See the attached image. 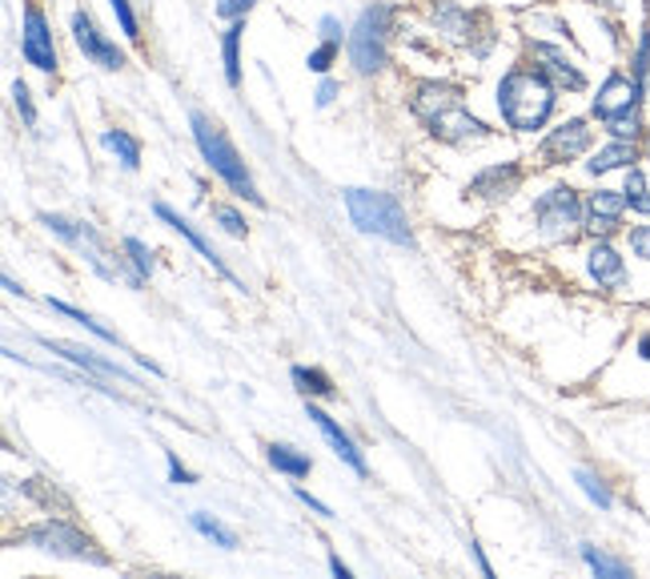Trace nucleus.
I'll use <instances>...</instances> for the list:
<instances>
[{
	"mask_svg": "<svg viewBox=\"0 0 650 579\" xmlns=\"http://www.w3.org/2000/svg\"><path fill=\"white\" fill-rule=\"evenodd\" d=\"M627 193L622 190H595L586 201V230L595 238H610L622 225V213H627Z\"/></svg>",
	"mask_w": 650,
	"mask_h": 579,
	"instance_id": "18",
	"label": "nucleus"
},
{
	"mask_svg": "<svg viewBox=\"0 0 650 579\" xmlns=\"http://www.w3.org/2000/svg\"><path fill=\"white\" fill-rule=\"evenodd\" d=\"M534 222H539L542 238H551V242H571L586 225V206L578 201V193H574L571 186H551L546 193L534 198Z\"/></svg>",
	"mask_w": 650,
	"mask_h": 579,
	"instance_id": "6",
	"label": "nucleus"
},
{
	"mask_svg": "<svg viewBox=\"0 0 650 579\" xmlns=\"http://www.w3.org/2000/svg\"><path fill=\"white\" fill-rule=\"evenodd\" d=\"M583 559H586V568L595 571V576H615V579H627V576H630L627 564H618V559L603 556V551H595L590 544L583 547Z\"/></svg>",
	"mask_w": 650,
	"mask_h": 579,
	"instance_id": "31",
	"label": "nucleus"
},
{
	"mask_svg": "<svg viewBox=\"0 0 650 579\" xmlns=\"http://www.w3.org/2000/svg\"><path fill=\"white\" fill-rule=\"evenodd\" d=\"M265 459H269V467H274L277 475H286V480H306L309 471H313V459L289 443H269L265 446Z\"/></svg>",
	"mask_w": 650,
	"mask_h": 579,
	"instance_id": "22",
	"label": "nucleus"
},
{
	"mask_svg": "<svg viewBox=\"0 0 650 579\" xmlns=\"http://www.w3.org/2000/svg\"><path fill=\"white\" fill-rule=\"evenodd\" d=\"M330 571H333V576H342V579H350V576H353V571L345 568V564H342V559H338V556H333V551H330Z\"/></svg>",
	"mask_w": 650,
	"mask_h": 579,
	"instance_id": "43",
	"label": "nucleus"
},
{
	"mask_svg": "<svg viewBox=\"0 0 650 579\" xmlns=\"http://www.w3.org/2000/svg\"><path fill=\"white\" fill-rule=\"evenodd\" d=\"M345 198V210H350V222L370 238H382L390 245H402V250H414V230L406 222V210H402V201L386 190H350L342 193Z\"/></svg>",
	"mask_w": 650,
	"mask_h": 579,
	"instance_id": "4",
	"label": "nucleus"
},
{
	"mask_svg": "<svg viewBox=\"0 0 650 579\" xmlns=\"http://www.w3.org/2000/svg\"><path fill=\"white\" fill-rule=\"evenodd\" d=\"M603 4H618V0H603Z\"/></svg>",
	"mask_w": 650,
	"mask_h": 579,
	"instance_id": "46",
	"label": "nucleus"
},
{
	"mask_svg": "<svg viewBox=\"0 0 650 579\" xmlns=\"http://www.w3.org/2000/svg\"><path fill=\"white\" fill-rule=\"evenodd\" d=\"M73 41H77V49L85 53V61H93L97 69H125V53L117 49V41H109V36L100 33L97 21L88 17V12H73Z\"/></svg>",
	"mask_w": 650,
	"mask_h": 579,
	"instance_id": "12",
	"label": "nucleus"
},
{
	"mask_svg": "<svg viewBox=\"0 0 650 579\" xmlns=\"http://www.w3.org/2000/svg\"><path fill=\"white\" fill-rule=\"evenodd\" d=\"M189 524H193V531H198V535H205L210 544H217L221 551H233V547H237V531L221 524L217 515H210V512H193V515H189Z\"/></svg>",
	"mask_w": 650,
	"mask_h": 579,
	"instance_id": "27",
	"label": "nucleus"
},
{
	"mask_svg": "<svg viewBox=\"0 0 650 579\" xmlns=\"http://www.w3.org/2000/svg\"><path fill=\"white\" fill-rule=\"evenodd\" d=\"M242 36H245V21H230V29L221 36V56H225V81H230V90L242 85Z\"/></svg>",
	"mask_w": 650,
	"mask_h": 579,
	"instance_id": "24",
	"label": "nucleus"
},
{
	"mask_svg": "<svg viewBox=\"0 0 650 579\" xmlns=\"http://www.w3.org/2000/svg\"><path fill=\"white\" fill-rule=\"evenodd\" d=\"M294 495H298V499L306 503V507H309V512H313V515H321V519H333L330 507H326V503H321V499H313V495H309L306 487H294Z\"/></svg>",
	"mask_w": 650,
	"mask_h": 579,
	"instance_id": "40",
	"label": "nucleus"
},
{
	"mask_svg": "<svg viewBox=\"0 0 650 579\" xmlns=\"http://www.w3.org/2000/svg\"><path fill=\"white\" fill-rule=\"evenodd\" d=\"M630 250H635V257L650 262V225H635L630 230Z\"/></svg>",
	"mask_w": 650,
	"mask_h": 579,
	"instance_id": "38",
	"label": "nucleus"
},
{
	"mask_svg": "<svg viewBox=\"0 0 650 579\" xmlns=\"http://www.w3.org/2000/svg\"><path fill=\"white\" fill-rule=\"evenodd\" d=\"M306 414H309V423H313L321 434H326V443L333 446V455L342 459L345 467L358 471V475H370V467H365V459H362V451H358V443H353L350 434L342 431V423H338L333 414L321 411V407H318L313 399H306Z\"/></svg>",
	"mask_w": 650,
	"mask_h": 579,
	"instance_id": "16",
	"label": "nucleus"
},
{
	"mask_svg": "<svg viewBox=\"0 0 650 579\" xmlns=\"http://www.w3.org/2000/svg\"><path fill=\"white\" fill-rule=\"evenodd\" d=\"M254 4L257 0H217L213 9H217L221 21H245V17L254 12Z\"/></svg>",
	"mask_w": 650,
	"mask_h": 579,
	"instance_id": "36",
	"label": "nucleus"
},
{
	"mask_svg": "<svg viewBox=\"0 0 650 579\" xmlns=\"http://www.w3.org/2000/svg\"><path fill=\"white\" fill-rule=\"evenodd\" d=\"M109 9H113V17L121 21V33L129 36L132 45H141V24H137V12H132L129 0H109Z\"/></svg>",
	"mask_w": 650,
	"mask_h": 579,
	"instance_id": "32",
	"label": "nucleus"
},
{
	"mask_svg": "<svg viewBox=\"0 0 650 579\" xmlns=\"http://www.w3.org/2000/svg\"><path fill=\"white\" fill-rule=\"evenodd\" d=\"M24 544L44 551V556H56V559H93V564H109L105 556L93 551V539L81 531L77 524H65V519H44V524L29 527L21 535Z\"/></svg>",
	"mask_w": 650,
	"mask_h": 579,
	"instance_id": "8",
	"label": "nucleus"
},
{
	"mask_svg": "<svg viewBox=\"0 0 650 579\" xmlns=\"http://www.w3.org/2000/svg\"><path fill=\"white\" fill-rule=\"evenodd\" d=\"M313 97H318V109H326V105H333V97H338V81H321L318 85V93H313Z\"/></svg>",
	"mask_w": 650,
	"mask_h": 579,
	"instance_id": "41",
	"label": "nucleus"
},
{
	"mask_svg": "<svg viewBox=\"0 0 650 579\" xmlns=\"http://www.w3.org/2000/svg\"><path fill=\"white\" fill-rule=\"evenodd\" d=\"M526 49H530V56L539 61L542 73H546V77H551L558 90H571V93H583L586 90L583 69L574 65L571 56H566L558 45H546V41H526Z\"/></svg>",
	"mask_w": 650,
	"mask_h": 579,
	"instance_id": "17",
	"label": "nucleus"
},
{
	"mask_svg": "<svg viewBox=\"0 0 650 579\" xmlns=\"http://www.w3.org/2000/svg\"><path fill=\"white\" fill-rule=\"evenodd\" d=\"M558 105V85L542 69H510L498 81V113L514 134H534L551 122Z\"/></svg>",
	"mask_w": 650,
	"mask_h": 579,
	"instance_id": "2",
	"label": "nucleus"
},
{
	"mask_svg": "<svg viewBox=\"0 0 650 579\" xmlns=\"http://www.w3.org/2000/svg\"><path fill=\"white\" fill-rule=\"evenodd\" d=\"M4 286H9V294H21V298H24V286H17V278H9V274H4Z\"/></svg>",
	"mask_w": 650,
	"mask_h": 579,
	"instance_id": "45",
	"label": "nucleus"
},
{
	"mask_svg": "<svg viewBox=\"0 0 650 579\" xmlns=\"http://www.w3.org/2000/svg\"><path fill=\"white\" fill-rule=\"evenodd\" d=\"M574 483H578V487L586 491V499L595 503V507H603V512H610V503H615V499H610V487H607V483H603V480H598L595 471L578 467V471H574Z\"/></svg>",
	"mask_w": 650,
	"mask_h": 579,
	"instance_id": "30",
	"label": "nucleus"
},
{
	"mask_svg": "<svg viewBox=\"0 0 650 579\" xmlns=\"http://www.w3.org/2000/svg\"><path fill=\"white\" fill-rule=\"evenodd\" d=\"M169 483H177V487H193V483H198V475H193L173 451H169Z\"/></svg>",
	"mask_w": 650,
	"mask_h": 579,
	"instance_id": "37",
	"label": "nucleus"
},
{
	"mask_svg": "<svg viewBox=\"0 0 650 579\" xmlns=\"http://www.w3.org/2000/svg\"><path fill=\"white\" fill-rule=\"evenodd\" d=\"M635 161H639V149H635V141H622V137H615L607 149H598V154L586 161V173H590V178H603V173H610V169H630Z\"/></svg>",
	"mask_w": 650,
	"mask_h": 579,
	"instance_id": "21",
	"label": "nucleus"
},
{
	"mask_svg": "<svg viewBox=\"0 0 650 579\" xmlns=\"http://www.w3.org/2000/svg\"><path fill=\"white\" fill-rule=\"evenodd\" d=\"M409 109L430 129V137L446 145H478L490 137V129L466 109V93L454 81H418L414 97H409Z\"/></svg>",
	"mask_w": 650,
	"mask_h": 579,
	"instance_id": "1",
	"label": "nucleus"
},
{
	"mask_svg": "<svg viewBox=\"0 0 650 579\" xmlns=\"http://www.w3.org/2000/svg\"><path fill=\"white\" fill-rule=\"evenodd\" d=\"M41 225L53 238H61L68 250H77L88 266H93L97 278H105V282L121 278V266H113L109 254H105V245H100V238H97V230H93L88 222H68V218H61V213H41Z\"/></svg>",
	"mask_w": 650,
	"mask_h": 579,
	"instance_id": "7",
	"label": "nucleus"
},
{
	"mask_svg": "<svg viewBox=\"0 0 650 579\" xmlns=\"http://www.w3.org/2000/svg\"><path fill=\"white\" fill-rule=\"evenodd\" d=\"M289 379H294L301 399H333V394H338L333 379L321 367H294L289 370Z\"/></svg>",
	"mask_w": 650,
	"mask_h": 579,
	"instance_id": "23",
	"label": "nucleus"
},
{
	"mask_svg": "<svg viewBox=\"0 0 650 579\" xmlns=\"http://www.w3.org/2000/svg\"><path fill=\"white\" fill-rule=\"evenodd\" d=\"M590 137H595L590 125L583 117H571V122H563L558 129L546 134V141L539 145V157L546 166H563V161H574V157H583L590 149Z\"/></svg>",
	"mask_w": 650,
	"mask_h": 579,
	"instance_id": "13",
	"label": "nucleus"
},
{
	"mask_svg": "<svg viewBox=\"0 0 650 579\" xmlns=\"http://www.w3.org/2000/svg\"><path fill=\"white\" fill-rule=\"evenodd\" d=\"M213 222H217L230 238H245V230H249V225H245V218L233 210V206H213Z\"/></svg>",
	"mask_w": 650,
	"mask_h": 579,
	"instance_id": "33",
	"label": "nucleus"
},
{
	"mask_svg": "<svg viewBox=\"0 0 650 579\" xmlns=\"http://www.w3.org/2000/svg\"><path fill=\"white\" fill-rule=\"evenodd\" d=\"M189 125H193V141H198L201 157H205V166L217 173L225 186H230V193H237V198L254 201V206H265V198L257 193V181L254 173L245 169L242 154H237V145L225 137V129H221L213 117H205V113H189Z\"/></svg>",
	"mask_w": 650,
	"mask_h": 579,
	"instance_id": "3",
	"label": "nucleus"
},
{
	"mask_svg": "<svg viewBox=\"0 0 650 579\" xmlns=\"http://www.w3.org/2000/svg\"><path fill=\"white\" fill-rule=\"evenodd\" d=\"M627 206L635 213H642V218H650V190H647V173H642V169H635L630 166L627 169Z\"/></svg>",
	"mask_w": 650,
	"mask_h": 579,
	"instance_id": "28",
	"label": "nucleus"
},
{
	"mask_svg": "<svg viewBox=\"0 0 650 579\" xmlns=\"http://www.w3.org/2000/svg\"><path fill=\"white\" fill-rule=\"evenodd\" d=\"M36 343H41L49 355H61L65 362L88 370V375H100V379H121L125 387H137V375H132V370H125L121 362H113V358L97 355V350H88V346L65 343V338H36Z\"/></svg>",
	"mask_w": 650,
	"mask_h": 579,
	"instance_id": "11",
	"label": "nucleus"
},
{
	"mask_svg": "<svg viewBox=\"0 0 650 579\" xmlns=\"http://www.w3.org/2000/svg\"><path fill=\"white\" fill-rule=\"evenodd\" d=\"M100 145L109 149V154H117V161H121L125 169H141V141L132 134H125V129H105L100 134Z\"/></svg>",
	"mask_w": 650,
	"mask_h": 579,
	"instance_id": "26",
	"label": "nucleus"
},
{
	"mask_svg": "<svg viewBox=\"0 0 650 579\" xmlns=\"http://www.w3.org/2000/svg\"><path fill=\"white\" fill-rule=\"evenodd\" d=\"M153 213H157V218H161V222L169 225V230H173V234H181L189 245H193V250H198L201 262H205V266H213V274H217V278H225L233 290H245V282L237 278V274H233L230 266H225V257H221L217 250H213V245L205 242V234H201V230H198V225H193V222H189V218H181V213H177L173 206H166V201H157Z\"/></svg>",
	"mask_w": 650,
	"mask_h": 579,
	"instance_id": "9",
	"label": "nucleus"
},
{
	"mask_svg": "<svg viewBox=\"0 0 650 579\" xmlns=\"http://www.w3.org/2000/svg\"><path fill=\"white\" fill-rule=\"evenodd\" d=\"M49 310H56V314H65V318H73V323L77 326H85L88 335H97L100 343H109V346H117V350H125V355H132L129 346L121 343V338L113 335L109 326H100L97 318H93V314H85V310H77V306H68V302H56V298H49Z\"/></svg>",
	"mask_w": 650,
	"mask_h": 579,
	"instance_id": "25",
	"label": "nucleus"
},
{
	"mask_svg": "<svg viewBox=\"0 0 650 579\" xmlns=\"http://www.w3.org/2000/svg\"><path fill=\"white\" fill-rule=\"evenodd\" d=\"M125 254H129V266H132V274L137 278H153V270H157V262H153V250L141 242V238H125Z\"/></svg>",
	"mask_w": 650,
	"mask_h": 579,
	"instance_id": "29",
	"label": "nucleus"
},
{
	"mask_svg": "<svg viewBox=\"0 0 650 579\" xmlns=\"http://www.w3.org/2000/svg\"><path fill=\"white\" fill-rule=\"evenodd\" d=\"M639 101H642V85L627 73H610L603 81V90L595 97V117L603 122H615V117H627V113H639Z\"/></svg>",
	"mask_w": 650,
	"mask_h": 579,
	"instance_id": "14",
	"label": "nucleus"
},
{
	"mask_svg": "<svg viewBox=\"0 0 650 579\" xmlns=\"http://www.w3.org/2000/svg\"><path fill=\"white\" fill-rule=\"evenodd\" d=\"M639 358H642V362H650V335L639 338Z\"/></svg>",
	"mask_w": 650,
	"mask_h": 579,
	"instance_id": "44",
	"label": "nucleus"
},
{
	"mask_svg": "<svg viewBox=\"0 0 650 579\" xmlns=\"http://www.w3.org/2000/svg\"><path fill=\"white\" fill-rule=\"evenodd\" d=\"M12 105H17V113L24 117V125L33 129V125H36V105H33V93H29V85H24V81H12Z\"/></svg>",
	"mask_w": 650,
	"mask_h": 579,
	"instance_id": "34",
	"label": "nucleus"
},
{
	"mask_svg": "<svg viewBox=\"0 0 650 579\" xmlns=\"http://www.w3.org/2000/svg\"><path fill=\"white\" fill-rule=\"evenodd\" d=\"M21 56L36 73H56V45L53 29L36 4H24V29H21Z\"/></svg>",
	"mask_w": 650,
	"mask_h": 579,
	"instance_id": "10",
	"label": "nucleus"
},
{
	"mask_svg": "<svg viewBox=\"0 0 650 579\" xmlns=\"http://www.w3.org/2000/svg\"><path fill=\"white\" fill-rule=\"evenodd\" d=\"M470 551H475V559H478V571H482L486 579H494V568H490V564H486L482 547H478V544H470Z\"/></svg>",
	"mask_w": 650,
	"mask_h": 579,
	"instance_id": "42",
	"label": "nucleus"
},
{
	"mask_svg": "<svg viewBox=\"0 0 650 579\" xmlns=\"http://www.w3.org/2000/svg\"><path fill=\"white\" fill-rule=\"evenodd\" d=\"M338 49H342V45H338V41H321V45L313 49V53H309L306 65L313 69V73H330V65H333V61H338Z\"/></svg>",
	"mask_w": 650,
	"mask_h": 579,
	"instance_id": "35",
	"label": "nucleus"
},
{
	"mask_svg": "<svg viewBox=\"0 0 650 579\" xmlns=\"http://www.w3.org/2000/svg\"><path fill=\"white\" fill-rule=\"evenodd\" d=\"M430 21L438 33H446L450 41H458V45H470L475 41V12H466L462 4H454V0H438L430 9Z\"/></svg>",
	"mask_w": 650,
	"mask_h": 579,
	"instance_id": "20",
	"label": "nucleus"
},
{
	"mask_svg": "<svg viewBox=\"0 0 650 579\" xmlns=\"http://www.w3.org/2000/svg\"><path fill=\"white\" fill-rule=\"evenodd\" d=\"M390 21H394L390 4H370L353 21L345 49H350V65L362 77H374V73H382L390 65Z\"/></svg>",
	"mask_w": 650,
	"mask_h": 579,
	"instance_id": "5",
	"label": "nucleus"
},
{
	"mask_svg": "<svg viewBox=\"0 0 650 579\" xmlns=\"http://www.w3.org/2000/svg\"><path fill=\"white\" fill-rule=\"evenodd\" d=\"M318 29H321V41H338V45H342V21H338V17H321L318 21Z\"/></svg>",
	"mask_w": 650,
	"mask_h": 579,
	"instance_id": "39",
	"label": "nucleus"
},
{
	"mask_svg": "<svg viewBox=\"0 0 650 579\" xmlns=\"http://www.w3.org/2000/svg\"><path fill=\"white\" fill-rule=\"evenodd\" d=\"M519 186H522V166L502 161V166H486L482 173H475L470 186H466V198L486 201V206H498V201H507L510 193L519 190Z\"/></svg>",
	"mask_w": 650,
	"mask_h": 579,
	"instance_id": "15",
	"label": "nucleus"
},
{
	"mask_svg": "<svg viewBox=\"0 0 650 579\" xmlns=\"http://www.w3.org/2000/svg\"><path fill=\"white\" fill-rule=\"evenodd\" d=\"M586 270H590V278L603 290H627V282H630L627 262H622V254H618L607 238H598V242L586 250Z\"/></svg>",
	"mask_w": 650,
	"mask_h": 579,
	"instance_id": "19",
	"label": "nucleus"
}]
</instances>
